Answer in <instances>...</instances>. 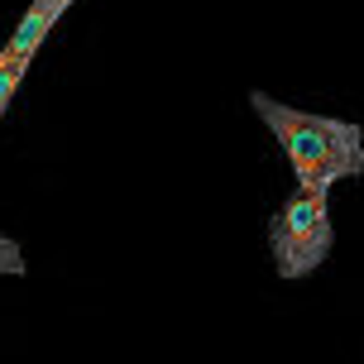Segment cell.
<instances>
[{
    "instance_id": "obj_1",
    "label": "cell",
    "mask_w": 364,
    "mask_h": 364,
    "mask_svg": "<svg viewBox=\"0 0 364 364\" xmlns=\"http://www.w3.org/2000/svg\"><path fill=\"white\" fill-rule=\"evenodd\" d=\"M250 106L259 110V120L273 129V139L288 159L297 187H336L341 178H360L364 173V134L350 120L336 115H311V110L283 106L264 91L250 96Z\"/></svg>"
},
{
    "instance_id": "obj_6",
    "label": "cell",
    "mask_w": 364,
    "mask_h": 364,
    "mask_svg": "<svg viewBox=\"0 0 364 364\" xmlns=\"http://www.w3.org/2000/svg\"><path fill=\"white\" fill-rule=\"evenodd\" d=\"M68 5H73V0H68Z\"/></svg>"
},
{
    "instance_id": "obj_2",
    "label": "cell",
    "mask_w": 364,
    "mask_h": 364,
    "mask_svg": "<svg viewBox=\"0 0 364 364\" xmlns=\"http://www.w3.org/2000/svg\"><path fill=\"white\" fill-rule=\"evenodd\" d=\"M269 250L283 278H307L331 255V201L326 187H297L269 225Z\"/></svg>"
},
{
    "instance_id": "obj_5",
    "label": "cell",
    "mask_w": 364,
    "mask_h": 364,
    "mask_svg": "<svg viewBox=\"0 0 364 364\" xmlns=\"http://www.w3.org/2000/svg\"><path fill=\"white\" fill-rule=\"evenodd\" d=\"M19 269H24V255H19V245L0 235V273H19Z\"/></svg>"
},
{
    "instance_id": "obj_4",
    "label": "cell",
    "mask_w": 364,
    "mask_h": 364,
    "mask_svg": "<svg viewBox=\"0 0 364 364\" xmlns=\"http://www.w3.org/2000/svg\"><path fill=\"white\" fill-rule=\"evenodd\" d=\"M24 73H29V63H15V58H0V115H5V106H10V96H15V87L24 82Z\"/></svg>"
},
{
    "instance_id": "obj_3",
    "label": "cell",
    "mask_w": 364,
    "mask_h": 364,
    "mask_svg": "<svg viewBox=\"0 0 364 364\" xmlns=\"http://www.w3.org/2000/svg\"><path fill=\"white\" fill-rule=\"evenodd\" d=\"M63 10H68V0H34V5H29V15L19 19V29L10 34V43L0 48V58H15V63H34V53L43 48L48 29H53L58 19H63Z\"/></svg>"
}]
</instances>
